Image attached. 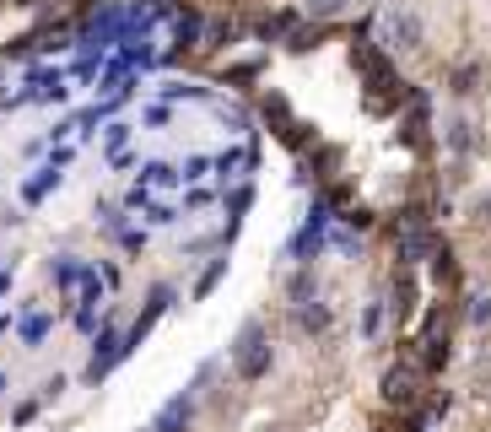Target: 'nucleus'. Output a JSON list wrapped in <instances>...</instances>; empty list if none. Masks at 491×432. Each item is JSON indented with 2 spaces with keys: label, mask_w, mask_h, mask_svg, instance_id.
I'll use <instances>...</instances> for the list:
<instances>
[{
  "label": "nucleus",
  "mask_w": 491,
  "mask_h": 432,
  "mask_svg": "<svg viewBox=\"0 0 491 432\" xmlns=\"http://www.w3.org/2000/svg\"><path fill=\"white\" fill-rule=\"evenodd\" d=\"M232 357H238V379H243V384H254V379L270 373V341H265V325H259V319H249V325L238 330Z\"/></svg>",
  "instance_id": "obj_1"
},
{
  "label": "nucleus",
  "mask_w": 491,
  "mask_h": 432,
  "mask_svg": "<svg viewBox=\"0 0 491 432\" xmlns=\"http://www.w3.org/2000/svg\"><path fill=\"white\" fill-rule=\"evenodd\" d=\"M49 330H54V314H49V308H22V314H16V341H22L27 352H43Z\"/></svg>",
  "instance_id": "obj_2"
},
{
  "label": "nucleus",
  "mask_w": 491,
  "mask_h": 432,
  "mask_svg": "<svg viewBox=\"0 0 491 432\" xmlns=\"http://www.w3.org/2000/svg\"><path fill=\"white\" fill-rule=\"evenodd\" d=\"M189 427H195V390L173 395V400L162 406V417H157V427L151 432H189Z\"/></svg>",
  "instance_id": "obj_3"
},
{
  "label": "nucleus",
  "mask_w": 491,
  "mask_h": 432,
  "mask_svg": "<svg viewBox=\"0 0 491 432\" xmlns=\"http://www.w3.org/2000/svg\"><path fill=\"white\" fill-rule=\"evenodd\" d=\"M384 400L389 406H416V368L411 363H400V368H389V379H384Z\"/></svg>",
  "instance_id": "obj_4"
},
{
  "label": "nucleus",
  "mask_w": 491,
  "mask_h": 432,
  "mask_svg": "<svg viewBox=\"0 0 491 432\" xmlns=\"http://www.w3.org/2000/svg\"><path fill=\"white\" fill-rule=\"evenodd\" d=\"M330 325H335V308H330V303H319V298L297 303V330H303V335H324Z\"/></svg>",
  "instance_id": "obj_5"
},
{
  "label": "nucleus",
  "mask_w": 491,
  "mask_h": 432,
  "mask_svg": "<svg viewBox=\"0 0 491 432\" xmlns=\"http://www.w3.org/2000/svg\"><path fill=\"white\" fill-rule=\"evenodd\" d=\"M389 38H395V49H422V22H416V11H395V16H389Z\"/></svg>",
  "instance_id": "obj_6"
},
{
  "label": "nucleus",
  "mask_w": 491,
  "mask_h": 432,
  "mask_svg": "<svg viewBox=\"0 0 491 432\" xmlns=\"http://www.w3.org/2000/svg\"><path fill=\"white\" fill-rule=\"evenodd\" d=\"M470 146H476V135H470V119H454V124H449V152H454V157H465Z\"/></svg>",
  "instance_id": "obj_7"
},
{
  "label": "nucleus",
  "mask_w": 491,
  "mask_h": 432,
  "mask_svg": "<svg viewBox=\"0 0 491 432\" xmlns=\"http://www.w3.org/2000/svg\"><path fill=\"white\" fill-rule=\"evenodd\" d=\"M378 330H384V303H368L362 308V341H378Z\"/></svg>",
  "instance_id": "obj_8"
},
{
  "label": "nucleus",
  "mask_w": 491,
  "mask_h": 432,
  "mask_svg": "<svg viewBox=\"0 0 491 432\" xmlns=\"http://www.w3.org/2000/svg\"><path fill=\"white\" fill-rule=\"evenodd\" d=\"M286 292H292V308H297V303H308V298H314V271H297Z\"/></svg>",
  "instance_id": "obj_9"
},
{
  "label": "nucleus",
  "mask_w": 491,
  "mask_h": 432,
  "mask_svg": "<svg viewBox=\"0 0 491 432\" xmlns=\"http://www.w3.org/2000/svg\"><path fill=\"white\" fill-rule=\"evenodd\" d=\"M178 179H184V173L168 168V162H151V168H146V184H178Z\"/></svg>",
  "instance_id": "obj_10"
},
{
  "label": "nucleus",
  "mask_w": 491,
  "mask_h": 432,
  "mask_svg": "<svg viewBox=\"0 0 491 432\" xmlns=\"http://www.w3.org/2000/svg\"><path fill=\"white\" fill-rule=\"evenodd\" d=\"M222 276H227V260H216V265H211V271H205V276L195 281V298H205V292H211V287H216Z\"/></svg>",
  "instance_id": "obj_11"
},
{
  "label": "nucleus",
  "mask_w": 491,
  "mask_h": 432,
  "mask_svg": "<svg viewBox=\"0 0 491 432\" xmlns=\"http://www.w3.org/2000/svg\"><path fill=\"white\" fill-rule=\"evenodd\" d=\"M470 325H491V298H470Z\"/></svg>",
  "instance_id": "obj_12"
},
{
  "label": "nucleus",
  "mask_w": 491,
  "mask_h": 432,
  "mask_svg": "<svg viewBox=\"0 0 491 432\" xmlns=\"http://www.w3.org/2000/svg\"><path fill=\"white\" fill-rule=\"evenodd\" d=\"M346 0H308V16H341Z\"/></svg>",
  "instance_id": "obj_13"
},
{
  "label": "nucleus",
  "mask_w": 491,
  "mask_h": 432,
  "mask_svg": "<svg viewBox=\"0 0 491 432\" xmlns=\"http://www.w3.org/2000/svg\"><path fill=\"white\" fill-rule=\"evenodd\" d=\"M168 119H173V114H168V103H151V108L141 114V124H151V130H157V124H168Z\"/></svg>",
  "instance_id": "obj_14"
},
{
  "label": "nucleus",
  "mask_w": 491,
  "mask_h": 432,
  "mask_svg": "<svg viewBox=\"0 0 491 432\" xmlns=\"http://www.w3.org/2000/svg\"><path fill=\"white\" fill-rule=\"evenodd\" d=\"M476 76H481V70H476V65H465V70L454 76V92H476Z\"/></svg>",
  "instance_id": "obj_15"
},
{
  "label": "nucleus",
  "mask_w": 491,
  "mask_h": 432,
  "mask_svg": "<svg viewBox=\"0 0 491 432\" xmlns=\"http://www.w3.org/2000/svg\"><path fill=\"white\" fill-rule=\"evenodd\" d=\"M32 417H38V400H22V406H16V411H11V422H16V427H27V422H32Z\"/></svg>",
  "instance_id": "obj_16"
},
{
  "label": "nucleus",
  "mask_w": 491,
  "mask_h": 432,
  "mask_svg": "<svg viewBox=\"0 0 491 432\" xmlns=\"http://www.w3.org/2000/svg\"><path fill=\"white\" fill-rule=\"evenodd\" d=\"M65 384H70V379H65V373H54V379L43 384V400H59V395H65Z\"/></svg>",
  "instance_id": "obj_17"
},
{
  "label": "nucleus",
  "mask_w": 491,
  "mask_h": 432,
  "mask_svg": "<svg viewBox=\"0 0 491 432\" xmlns=\"http://www.w3.org/2000/svg\"><path fill=\"white\" fill-rule=\"evenodd\" d=\"M481 222H491V200H481Z\"/></svg>",
  "instance_id": "obj_18"
},
{
  "label": "nucleus",
  "mask_w": 491,
  "mask_h": 432,
  "mask_svg": "<svg viewBox=\"0 0 491 432\" xmlns=\"http://www.w3.org/2000/svg\"><path fill=\"white\" fill-rule=\"evenodd\" d=\"M5 390H11V379H5V368H0V395H5Z\"/></svg>",
  "instance_id": "obj_19"
}]
</instances>
